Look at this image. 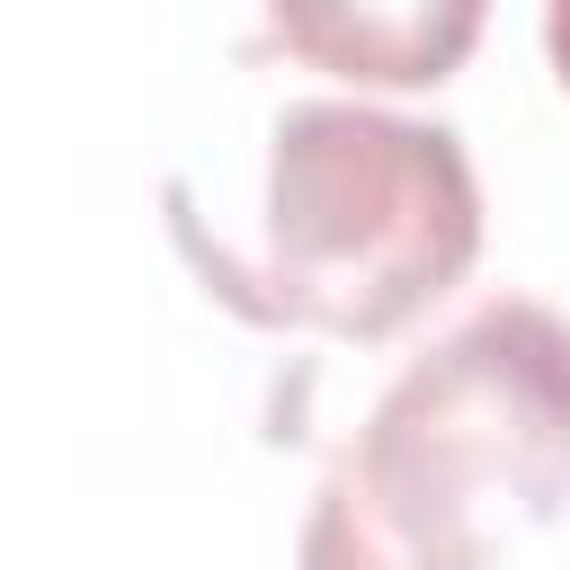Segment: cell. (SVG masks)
Wrapping results in <instances>:
<instances>
[{"label":"cell","instance_id":"obj_1","mask_svg":"<svg viewBox=\"0 0 570 570\" xmlns=\"http://www.w3.org/2000/svg\"><path fill=\"white\" fill-rule=\"evenodd\" d=\"M570 490V330L490 303L419 356L321 481L303 570H481Z\"/></svg>","mask_w":570,"mask_h":570},{"label":"cell","instance_id":"obj_2","mask_svg":"<svg viewBox=\"0 0 570 570\" xmlns=\"http://www.w3.org/2000/svg\"><path fill=\"white\" fill-rule=\"evenodd\" d=\"M481 249V187L445 125L285 107L267 160V312L330 338H392Z\"/></svg>","mask_w":570,"mask_h":570},{"label":"cell","instance_id":"obj_3","mask_svg":"<svg viewBox=\"0 0 570 570\" xmlns=\"http://www.w3.org/2000/svg\"><path fill=\"white\" fill-rule=\"evenodd\" d=\"M490 0H267V27L294 62L365 89H428L445 80Z\"/></svg>","mask_w":570,"mask_h":570},{"label":"cell","instance_id":"obj_4","mask_svg":"<svg viewBox=\"0 0 570 570\" xmlns=\"http://www.w3.org/2000/svg\"><path fill=\"white\" fill-rule=\"evenodd\" d=\"M543 45H552V71H561V89H570V0L543 9Z\"/></svg>","mask_w":570,"mask_h":570}]
</instances>
